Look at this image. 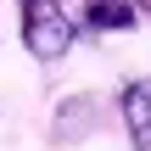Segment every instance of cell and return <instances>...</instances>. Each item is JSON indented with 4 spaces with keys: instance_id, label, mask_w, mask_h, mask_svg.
<instances>
[{
    "instance_id": "cell-1",
    "label": "cell",
    "mask_w": 151,
    "mask_h": 151,
    "mask_svg": "<svg viewBox=\"0 0 151 151\" xmlns=\"http://www.w3.org/2000/svg\"><path fill=\"white\" fill-rule=\"evenodd\" d=\"M22 45L34 62H62L73 50V17L62 0H22Z\"/></svg>"
},
{
    "instance_id": "cell-2",
    "label": "cell",
    "mask_w": 151,
    "mask_h": 151,
    "mask_svg": "<svg viewBox=\"0 0 151 151\" xmlns=\"http://www.w3.org/2000/svg\"><path fill=\"white\" fill-rule=\"evenodd\" d=\"M118 106H123V129H129L134 151H151V78H134V84H123Z\"/></svg>"
},
{
    "instance_id": "cell-3",
    "label": "cell",
    "mask_w": 151,
    "mask_h": 151,
    "mask_svg": "<svg viewBox=\"0 0 151 151\" xmlns=\"http://www.w3.org/2000/svg\"><path fill=\"white\" fill-rule=\"evenodd\" d=\"M84 28H95V34H129L134 28V0H84Z\"/></svg>"
},
{
    "instance_id": "cell-4",
    "label": "cell",
    "mask_w": 151,
    "mask_h": 151,
    "mask_svg": "<svg viewBox=\"0 0 151 151\" xmlns=\"http://www.w3.org/2000/svg\"><path fill=\"white\" fill-rule=\"evenodd\" d=\"M134 11H151V0H134Z\"/></svg>"
}]
</instances>
